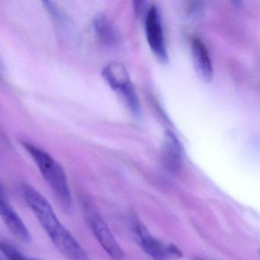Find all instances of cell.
<instances>
[{
	"label": "cell",
	"instance_id": "8fae6325",
	"mask_svg": "<svg viewBox=\"0 0 260 260\" xmlns=\"http://www.w3.org/2000/svg\"><path fill=\"white\" fill-rule=\"evenodd\" d=\"M0 249H1V252H3L4 256L8 260H39L28 258L24 255L20 251L18 250L16 247L7 242H1Z\"/></svg>",
	"mask_w": 260,
	"mask_h": 260
},
{
	"label": "cell",
	"instance_id": "7c38bea8",
	"mask_svg": "<svg viewBox=\"0 0 260 260\" xmlns=\"http://www.w3.org/2000/svg\"><path fill=\"white\" fill-rule=\"evenodd\" d=\"M196 260H204V259H202V258H196Z\"/></svg>",
	"mask_w": 260,
	"mask_h": 260
},
{
	"label": "cell",
	"instance_id": "30bf717a",
	"mask_svg": "<svg viewBox=\"0 0 260 260\" xmlns=\"http://www.w3.org/2000/svg\"><path fill=\"white\" fill-rule=\"evenodd\" d=\"M94 28L100 39L106 44L115 43L116 40L115 29L109 18L100 15L94 20Z\"/></svg>",
	"mask_w": 260,
	"mask_h": 260
},
{
	"label": "cell",
	"instance_id": "4fadbf2b",
	"mask_svg": "<svg viewBox=\"0 0 260 260\" xmlns=\"http://www.w3.org/2000/svg\"><path fill=\"white\" fill-rule=\"evenodd\" d=\"M258 253L260 254V249H258Z\"/></svg>",
	"mask_w": 260,
	"mask_h": 260
},
{
	"label": "cell",
	"instance_id": "8992f818",
	"mask_svg": "<svg viewBox=\"0 0 260 260\" xmlns=\"http://www.w3.org/2000/svg\"><path fill=\"white\" fill-rule=\"evenodd\" d=\"M146 37L150 49L162 62L168 60L160 13L156 6L149 9L145 21Z\"/></svg>",
	"mask_w": 260,
	"mask_h": 260
},
{
	"label": "cell",
	"instance_id": "7a4b0ae2",
	"mask_svg": "<svg viewBox=\"0 0 260 260\" xmlns=\"http://www.w3.org/2000/svg\"><path fill=\"white\" fill-rule=\"evenodd\" d=\"M22 146L32 157L60 206L64 211H70L72 205V196L63 167L49 153L32 144L23 142Z\"/></svg>",
	"mask_w": 260,
	"mask_h": 260
},
{
	"label": "cell",
	"instance_id": "9c48e42d",
	"mask_svg": "<svg viewBox=\"0 0 260 260\" xmlns=\"http://www.w3.org/2000/svg\"><path fill=\"white\" fill-rule=\"evenodd\" d=\"M162 158L166 168L172 173H177L182 167V147L173 132L169 131L164 135Z\"/></svg>",
	"mask_w": 260,
	"mask_h": 260
},
{
	"label": "cell",
	"instance_id": "3957f363",
	"mask_svg": "<svg viewBox=\"0 0 260 260\" xmlns=\"http://www.w3.org/2000/svg\"><path fill=\"white\" fill-rule=\"evenodd\" d=\"M85 218L95 239L112 260H124V252L110 228L105 221L92 201L83 199L82 202Z\"/></svg>",
	"mask_w": 260,
	"mask_h": 260
},
{
	"label": "cell",
	"instance_id": "ba28073f",
	"mask_svg": "<svg viewBox=\"0 0 260 260\" xmlns=\"http://www.w3.org/2000/svg\"><path fill=\"white\" fill-rule=\"evenodd\" d=\"M191 51L193 64L199 78L205 83H210L214 76V70L206 46L200 39L194 38L191 42Z\"/></svg>",
	"mask_w": 260,
	"mask_h": 260
},
{
	"label": "cell",
	"instance_id": "6da1fadb",
	"mask_svg": "<svg viewBox=\"0 0 260 260\" xmlns=\"http://www.w3.org/2000/svg\"><path fill=\"white\" fill-rule=\"evenodd\" d=\"M22 188L25 202L59 252L68 260H89L87 252L62 224L48 201L28 184L24 183Z\"/></svg>",
	"mask_w": 260,
	"mask_h": 260
},
{
	"label": "cell",
	"instance_id": "277c9868",
	"mask_svg": "<svg viewBox=\"0 0 260 260\" xmlns=\"http://www.w3.org/2000/svg\"><path fill=\"white\" fill-rule=\"evenodd\" d=\"M103 76L110 87L121 95L130 112L135 117H139L141 112L139 100L125 67L119 62H111L103 69Z\"/></svg>",
	"mask_w": 260,
	"mask_h": 260
},
{
	"label": "cell",
	"instance_id": "5b68a950",
	"mask_svg": "<svg viewBox=\"0 0 260 260\" xmlns=\"http://www.w3.org/2000/svg\"><path fill=\"white\" fill-rule=\"evenodd\" d=\"M131 228L138 246L155 260L177 258L182 256V252L177 246L166 244L153 237L141 219L135 214H133L131 218Z\"/></svg>",
	"mask_w": 260,
	"mask_h": 260
},
{
	"label": "cell",
	"instance_id": "52a82bcc",
	"mask_svg": "<svg viewBox=\"0 0 260 260\" xmlns=\"http://www.w3.org/2000/svg\"><path fill=\"white\" fill-rule=\"evenodd\" d=\"M0 213L3 220L14 237L23 243H29L31 240V234L28 228L25 226L23 220L21 219L20 216L9 204L7 200H6L3 190L1 191L0 199Z\"/></svg>",
	"mask_w": 260,
	"mask_h": 260
}]
</instances>
